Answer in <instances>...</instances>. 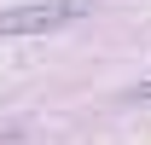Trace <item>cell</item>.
<instances>
[{
  "mask_svg": "<svg viewBox=\"0 0 151 145\" xmlns=\"http://www.w3.org/2000/svg\"><path fill=\"white\" fill-rule=\"evenodd\" d=\"M99 0H41V6H12L0 12V35H41V29H64L81 12H93Z\"/></svg>",
  "mask_w": 151,
  "mask_h": 145,
  "instance_id": "obj_1",
  "label": "cell"
}]
</instances>
